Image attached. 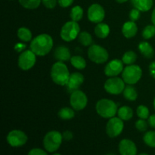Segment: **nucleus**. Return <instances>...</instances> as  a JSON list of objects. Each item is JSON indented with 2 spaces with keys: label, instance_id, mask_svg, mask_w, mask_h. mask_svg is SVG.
Here are the masks:
<instances>
[{
  "label": "nucleus",
  "instance_id": "obj_23",
  "mask_svg": "<svg viewBox=\"0 0 155 155\" xmlns=\"http://www.w3.org/2000/svg\"><path fill=\"white\" fill-rule=\"evenodd\" d=\"M124 98L127 100H128V101H136V98H137L138 93L137 92H136V89H135L133 86L129 85V86H126L125 89H124Z\"/></svg>",
  "mask_w": 155,
  "mask_h": 155
},
{
  "label": "nucleus",
  "instance_id": "obj_16",
  "mask_svg": "<svg viewBox=\"0 0 155 155\" xmlns=\"http://www.w3.org/2000/svg\"><path fill=\"white\" fill-rule=\"evenodd\" d=\"M83 82H84V77L83 74L79 72L73 73L70 75L67 87H68V90L73 92L74 91L77 90L83 84Z\"/></svg>",
  "mask_w": 155,
  "mask_h": 155
},
{
  "label": "nucleus",
  "instance_id": "obj_29",
  "mask_svg": "<svg viewBox=\"0 0 155 155\" xmlns=\"http://www.w3.org/2000/svg\"><path fill=\"white\" fill-rule=\"evenodd\" d=\"M78 40L84 46H89L92 42V37L88 32H82L79 34Z\"/></svg>",
  "mask_w": 155,
  "mask_h": 155
},
{
  "label": "nucleus",
  "instance_id": "obj_48",
  "mask_svg": "<svg viewBox=\"0 0 155 155\" xmlns=\"http://www.w3.org/2000/svg\"><path fill=\"white\" fill-rule=\"evenodd\" d=\"M106 155H116V154H106Z\"/></svg>",
  "mask_w": 155,
  "mask_h": 155
},
{
  "label": "nucleus",
  "instance_id": "obj_8",
  "mask_svg": "<svg viewBox=\"0 0 155 155\" xmlns=\"http://www.w3.org/2000/svg\"><path fill=\"white\" fill-rule=\"evenodd\" d=\"M104 89L106 92L112 95H119L124 92L125 89V82L119 77H111L107 80L104 83Z\"/></svg>",
  "mask_w": 155,
  "mask_h": 155
},
{
  "label": "nucleus",
  "instance_id": "obj_33",
  "mask_svg": "<svg viewBox=\"0 0 155 155\" xmlns=\"http://www.w3.org/2000/svg\"><path fill=\"white\" fill-rule=\"evenodd\" d=\"M155 36V26L148 25L144 28L142 31V36L144 39H149Z\"/></svg>",
  "mask_w": 155,
  "mask_h": 155
},
{
  "label": "nucleus",
  "instance_id": "obj_18",
  "mask_svg": "<svg viewBox=\"0 0 155 155\" xmlns=\"http://www.w3.org/2000/svg\"><path fill=\"white\" fill-rule=\"evenodd\" d=\"M122 32L126 38L134 37L138 32L137 25L134 21H127L123 26Z\"/></svg>",
  "mask_w": 155,
  "mask_h": 155
},
{
  "label": "nucleus",
  "instance_id": "obj_30",
  "mask_svg": "<svg viewBox=\"0 0 155 155\" xmlns=\"http://www.w3.org/2000/svg\"><path fill=\"white\" fill-rule=\"evenodd\" d=\"M41 2L42 0H19L20 4L27 9L37 8Z\"/></svg>",
  "mask_w": 155,
  "mask_h": 155
},
{
  "label": "nucleus",
  "instance_id": "obj_31",
  "mask_svg": "<svg viewBox=\"0 0 155 155\" xmlns=\"http://www.w3.org/2000/svg\"><path fill=\"white\" fill-rule=\"evenodd\" d=\"M143 141L145 145L155 148V131H148L144 135Z\"/></svg>",
  "mask_w": 155,
  "mask_h": 155
},
{
  "label": "nucleus",
  "instance_id": "obj_1",
  "mask_svg": "<svg viewBox=\"0 0 155 155\" xmlns=\"http://www.w3.org/2000/svg\"><path fill=\"white\" fill-rule=\"evenodd\" d=\"M53 47V39L48 34H40L35 37L30 43V50L38 56H45Z\"/></svg>",
  "mask_w": 155,
  "mask_h": 155
},
{
  "label": "nucleus",
  "instance_id": "obj_20",
  "mask_svg": "<svg viewBox=\"0 0 155 155\" xmlns=\"http://www.w3.org/2000/svg\"><path fill=\"white\" fill-rule=\"evenodd\" d=\"M139 49L141 54L146 58H152L154 55L153 47L148 42H142L139 45Z\"/></svg>",
  "mask_w": 155,
  "mask_h": 155
},
{
  "label": "nucleus",
  "instance_id": "obj_10",
  "mask_svg": "<svg viewBox=\"0 0 155 155\" xmlns=\"http://www.w3.org/2000/svg\"><path fill=\"white\" fill-rule=\"evenodd\" d=\"M124 124L120 117L110 118L106 126V133L110 138H116L121 134Z\"/></svg>",
  "mask_w": 155,
  "mask_h": 155
},
{
  "label": "nucleus",
  "instance_id": "obj_27",
  "mask_svg": "<svg viewBox=\"0 0 155 155\" xmlns=\"http://www.w3.org/2000/svg\"><path fill=\"white\" fill-rule=\"evenodd\" d=\"M83 9L80 6L77 5L72 8L71 12V21L77 22L83 18Z\"/></svg>",
  "mask_w": 155,
  "mask_h": 155
},
{
  "label": "nucleus",
  "instance_id": "obj_40",
  "mask_svg": "<svg viewBox=\"0 0 155 155\" xmlns=\"http://www.w3.org/2000/svg\"><path fill=\"white\" fill-rule=\"evenodd\" d=\"M26 48V45L22 43H18L15 45V49L18 52H21V51H23Z\"/></svg>",
  "mask_w": 155,
  "mask_h": 155
},
{
  "label": "nucleus",
  "instance_id": "obj_28",
  "mask_svg": "<svg viewBox=\"0 0 155 155\" xmlns=\"http://www.w3.org/2000/svg\"><path fill=\"white\" fill-rule=\"evenodd\" d=\"M136 59H137V55L136 53L133 51H128L124 53L122 58V61L125 64L131 65L136 61Z\"/></svg>",
  "mask_w": 155,
  "mask_h": 155
},
{
  "label": "nucleus",
  "instance_id": "obj_11",
  "mask_svg": "<svg viewBox=\"0 0 155 155\" xmlns=\"http://www.w3.org/2000/svg\"><path fill=\"white\" fill-rule=\"evenodd\" d=\"M36 61V54L32 50L24 51L18 58V66L23 71H28L34 66Z\"/></svg>",
  "mask_w": 155,
  "mask_h": 155
},
{
  "label": "nucleus",
  "instance_id": "obj_41",
  "mask_svg": "<svg viewBox=\"0 0 155 155\" xmlns=\"http://www.w3.org/2000/svg\"><path fill=\"white\" fill-rule=\"evenodd\" d=\"M148 124L151 127L155 129V114L151 115L148 117Z\"/></svg>",
  "mask_w": 155,
  "mask_h": 155
},
{
  "label": "nucleus",
  "instance_id": "obj_38",
  "mask_svg": "<svg viewBox=\"0 0 155 155\" xmlns=\"http://www.w3.org/2000/svg\"><path fill=\"white\" fill-rule=\"evenodd\" d=\"M74 0H58V3L62 8H68L73 4Z\"/></svg>",
  "mask_w": 155,
  "mask_h": 155
},
{
  "label": "nucleus",
  "instance_id": "obj_44",
  "mask_svg": "<svg viewBox=\"0 0 155 155\" xmlns=\"http://www.w3.org/2000/svg\"><path fill=\"white\" fill-rule=\"evenodd\" d=\"M117 2L118 3H124L126 2H127L128 0H116Z\"/></svg>",
  "mask_w": 155,
  "mask_h": 155
},
{
  "label": "nucleus",
  "instance_id": "obj_2",
  "mask_svg": "<svg viewBox=\"0 0 155 155\" xmlns=\"http://www.w3.org/2000/svg\"><path fill=\"white\" fill-rule=\"evenodd\" d=\"M70 73L65 64L58 61L52 65L51 69V77L53 82L60 86H67L70 78Z\"/></svg>",
  "mask_w": 155,
  "mask_h": 155
},
{
  "label": "nucleus",
  "instance_id": "obj_5",
  "mask_svg": "<svg viewBox=\"0 0 155 155\" xmlns=\"http://www.w3.org/2000/svg\"><path fill=\"white\" fill-rule=\"evenodd\" d=\"M142 75V71L138 65H128L124 69L122 72V77L124 81L129 85L136 84L139 81Z\"/></svg>",
  "mask_w": 155,
  "mask_h": 155
},
{
  "label": "nucleus",
  "instance_id": "obj_45",
  "mask_svg": "<svg viewBox=\"0 0 155 155\" xmlns=\"http://www.w3.org/2000/svg\"><path fill=\"white\" fill-rule=\"evenodd\" d=\"M138 155H149V154H148L147 153H141V154H139Z\"/></svg>",
  "mask_w": 155,
  "mask_h": 155
},
{
  "label": "nucleus",
  "instance_id": "obj_4",
  "mask_svg": "<svg viewBox=\"0 0 155 155\" xmlns=\"http://www.w3.org/2000/svg\"><path fill=\"white\" fill-rule=\"evenodd\" d=\"M96 111L104 118H112L117 112V105L112 100L103 98L96 104Z\"/></svg>",
  "mask_w": 155,
  "mask_h": 155
},
{
  "label": "nucleus",
  "instance_id": "obj_12",
  "mask_svg": "<svg viewBox=\"0 0 155 155\" xmlns=\"http://www.w3.org/2000/svg\"><path fill=\"white\" fill-rule=\"evenodd\" d=\"M70 103L74 110H81L87 105L88 98L84 92L77 89L71 93Z\"/></svg>",
  "mask_w": 155,
  "mask_h": 155
},
{
  "label": "nucleus",
  "instance_id": "obj_42",
  "mask_svg": "<svg viewBox=\"0 0 155 155\" xmlns=\"http://www.w3.org/2000/svg\"><path fill=\"white\" fill-rule=\"evenodd\" d=\"M149 70L150 73H151V75L155 78V61L151 63V64L149 66Z\"/></svg>",
  "mask_w": 155,
  "mask_h": 155
},
{
  "label": "nucleus",
  "instance_id": "obj_24",
  "mask_svg": "<svg viewBox=\"0 0 155 155\" xmlns=\"http://www.w3.org/2000/svg\"><path fill=\"white\" fill-rule=\"evenodd\" d=\"M70 61H71V64L78 70H83L86 67V60L80 55L73 56Z\"/></svg>",
  "mask_w": 155,
  "mask_h": 155
},
{
  "label": "nucleus",
  "instance_id": "obj_46",
  "mask_svg": "<svg viewBox=\"0 0 155 155\" xmlns=\"http://www.w3.org/2000/svg\"><path fill=\"white\" fill-rule=\"evenodd\" d=\"M51 155H61V154H59V153H54V154H51Z\"/></svg>",
  "mask_w": 155,
  "mask_h": 155
},
{
  "label": "nucleus",
  "instance_id": "obj_47",
  "mask_svg": "<svg viewBox=\"0 0 155 155\" xmlns=\"http://www.w3.org/2000/svg\"><path fill=\"white\" fill-rule=\"evenodd\" d=\"M154 109H155V98H154Z\"/></svg>",
  "mask_w": 155,
  "mask_h": 155
},
{
  "label": "nucleus",
  "instance_id": "obj_19",
  "mask_svg": "<svg viewBox=\"0 0 155 155\" xmlns=\"http://www.w3.org/2000/svg\"><path fill=\"white\" fill-rule=\"evenodd\" d=\"M131 3L140 12H148L153 6V0H131Z\"/></svg>",
  "mask_w": 155,
  "mask_h": 155
},
{
  "label": "nucleus",
  "instance_id": "obj_6",
  "mask_svg": "<svg viewBox=\"0 0 155 155\" xmlns=\"http://www.w3.org/2000/svg\"><path fill=\"white\" fill-rule=\"evenodd\" d=\"M80 26L76 21H71L65 23L61 30V37L66 42H71L75 39L80 34Z\"/></svg>",
  "mask_w": 155,
  "mask_h": 155
},
{
  "label": "nucleus",
  "instance_id": "obj_14",
  "mask_svg": "<svg viewBox=\"0 0 155 155\" xmlns=\"http://www.w3.org/2000/svg\"><path fill=\"white\" fill-rule=\"evenodd\" d=\"M124 71V62L119 59L112 60L104 68V74L110 77H117Z\"/></svg>",
  "mask_w": 155,
  "mask_h": 155
},
{
  "label": "nucleus",
  "instance_id": "obj_9",
  "mask_svg": "<svg viewBox=\"0 0 155 155\" xmlns=\"http://www.w3.org/2000/svg\"><path fill=\"white\" fill-rule=\"evenodd\" d=\"M7 142L12 147L18 148L25 145L27 142V136L23 131L19 130H14L8 134Z\"/></svg>",
  "mask_w": 155,
  "mask_h": 155
},
{
  "label": "nucleus",
  "instance_id": "obj_43",
  "mask_svg": "<svg viewBox=\"0 0 155 155\" xmlns=\"http://www.w3.org/2000/svg\"><path fill=\"white\" fill-rule=\"evenodd\" d=\"M151 21H152V23L155 26V8L152 12V15H151Z\"/></svg>",
  "mask_w": 155,
  "mask_h": 155
},
{
  "label": "nucleus",
  "instance_id": "obj_13",
  "mask_svg": "<svg viewBox=\"0 0 155 155\" xmlns=\"http://www.w3.org/2000/svg\"><path fill=\"white\" fill-rule=\"evenodd\" d=\"M88 18L92 23H101L105 16L104 8L99 4H92L88 9Z\"/></svg>",
  "mask_w": 155,
  "mask_h": 155
},
{
  "label": "nucleus",
  "instance_id": "obj_35",
  "mask_svg": "<svg viewBox=\"0 0 155 155\" xmlns=\"http://www.w3.org/2000/svg\"><path fill=\"white\" fill-rule=\"evenodd\" d=\"M140 18V11L137 8H133L130 12V18L132 21H136Z\"/></svg>",
  "mask_w": 155,
  "mask_h": 155
},
{
  "label": "nucleus",
  "instance_id": "obj_17",
  "mask_svg": "<svg viewBox=\"0 0 155 155\" xmlns=\"http://www.w3.org/2000/svg\"><path fill=\"white\" fill-rule=\"evenodd\" d=\"M54 56L56 60L58 61H68L71 60V54L69 48L64 45H59L55 48L54 52Z\"/></svg>",
  "mask_w": 155,
  "mask_h": 155
},
{
  "label": "nucleus",
  "instance_id": "obj_21",
  "mask_svg": "<svg viewBox=\"0 0 155 155\" xmlns=\"http://www.w3.org/2000/svg\"><path fill=\"white\" fill-rule=\"evenodd\" d=\"M110 33V27L107 24L104 23H98L95 28V33L98 38L104 39Z\"/></svg>",
  "mask_w": 155,
  "mask_h": 155
},
{
  "label": "nucleus",
  "instance_id": "obj_25",
  "mask_svg": "<svg viewBox=\"0 0 155 155\" xmlns=\"http://www.w3.org/2000/svg\"><path fill=\"white\" fill-rule=\"evenodd\" d=\"M18 37L24 42H29L32 39V33L27 27H21L18 30Z\"/></svg>",
  "mask_w": 155,
  "mask_h": 155
},
{
  "label": "nucleus",
  "instance_id": "obj_22",
  "mask_svg": "<svg viewBox=\"0 0 155 155\" xmlns=\"http://www.w3.org/2000/svg\"><path fill=\"white\" fill-rule=\"evenodd\" d=\"M117 114L123 120H130L133 117V110L128 106H123L117 110Z\"/></svg>",
  "mask_w": 155,
  "mask_h": 155
},
{
  "label": "nucleus",
  "instance_id": "obj_36",
  "mask_svg": "<svg viewBox=\"0 0 155 155\" xmlns=\"http://www.w3.org/2000/svg\"><path fill=\"white\" fill-rule=\"evenodd\" d=\"M42 2L47 8L52 9L57 5L58 0H42Z\"/></svg>",
  "mask_w": 155,
  "mask_h": 155
},
{
  "label": "nucleus",
  "instance_id": "obj_32",
  "mask_svg": "<svg viewBox=\"0 0 155 155\" xmlns=\"http://www.w3.org/2000/svg\"><path fill=\"white\" fill-rule=\"evenodd\" d=\"M136 113H137V116L140 119L146 120L149 117V110L145 105H139L137 107Z\"/></svg>",
  "mask_w": 155,
  "mask_h": 155
},
{
  "label": "nucleus",
  "instance_id": "obj_7",
  "mask_svg": "<svg viewBox=\"0 0 155 155\" xmlns=\"http://www.w3.org/2000/svg\"><path fill=\"white\" fill-rule=\"evenodd\" d=\"M88 57L95 64H103L107 61L109 54L104 48L98 45H91L88 50Z\"/></svg>",
  "mask_w": 155,
  "mask_h": 155
},
{
  "label": "nucleus",
  "instance_id": "obj_15",
  "mask_svg": "<svg viewBox=\"0 0 155 155\" xmlns=\"http://www.w3.org/2000/svg\"><path fill=\"white\" fill-rule=\"evenodd\" d=\"M118 148L120 155H137V147L130 139H122L120 142Z\"/></svg>",
  "mask_w": 155,
  "mask_h": 155
},
{
  "label": "nucleus",
  "instance_id": "obj_34",
  "mask_svg": "<svg viewBox=\"0 0 155 155\" xmlns=\"http://www.w3.org/2000/svg\"><path fill=\"white\" fill-rule=\"evenodd\" d=\"M135 126H136V128L140 132H145L148 129V124L144 119H140L136 121Z\"/></svg>",
  "mask_w": 155,
  "mask_h": 155
},
{
  "label": "nucleus",
  "instance_id": "obj_39",
  "mask_svg": "<svg viewBox=\"0 0 155 155\" xmlns=\"http://www.w3.org/2000/svg\"><path fill=\"white\" fill-rule=\"evenodd\" d=\"M62 136H63V139L66 141H70L73 139V133L71 131H68H68H65L62 134Z\"/></svg>",
  "mask_w": 155,
  "mask_h": 155
},
{
  "label": "nucleus",
  "instance_id": "obj_37",
  "mask_svg": "<svg viewBox=\"0 0 155 155\" xmlns=\"http://www.w3.org/2000/svg\"><path fill=\"white\" fill-rule=\"evenodd\" d=\"M27 155H48V153L41 148H33L28 152Z\"/></svg>",
  "mask_w": 155,
  "mask_h": 155
},
{
  "label": "nucleus",
  "instance_id": "obj_3",
  "mask_svg": "<svg viewBox=\"0 0 155 155\" xmlns=\"http://www.w3.org/2000/svg\"><path fill=\"white\" fill-rule=\"evenodd\" d=\"M63 136L59 132L53 130L46 133L43 139V145L47 152L54 153L59 149L62 143Z\"/></svg>",
  "mask_w": 155,
  "mask_h": 155
},
{
  "label": "nucleus",
  "instance_id": "obj_26",
  "mask_svg": "<svg viewBox=\"0 0 155 155\" xmlns=\"http://www.w3.org/2000/svg\"><path fill=\"white\" fill-rule=\"evenodd\" d=\"M74 116H75V113H74V110L68 107H63L58 112L59 117L62 120H64L72 119L74 117Z\"/></svg>",
  "mask_w": 155,
  "mask_h": 155
}]
</instances>
